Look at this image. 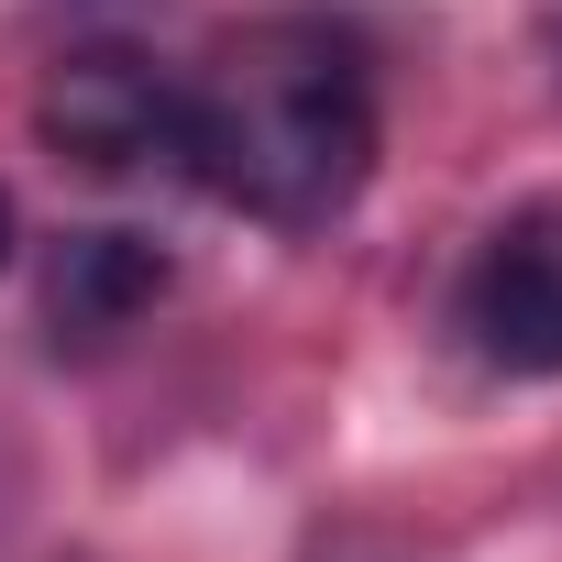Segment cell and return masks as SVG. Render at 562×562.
<instances>
[{"mask_svg":"<svg viewBox=\"0 0 562 562\" xmlns=\"http://www.w3.org/2000/svg\"><path fill=\"white\" fill-rule=\"evenodd\" d=\"M34 133H45L56 166H89V177L188 166V78L155 67L144 45H78V56L45 67Z\"/></svg>","mask_w":562,"mask_h":562,"instance_id":"obj_2","label":"cell"},{"mask_svg":"<svg viewBox=\"0 0 562 562\" xmlns=\"http://www.w3.org/2000/svg\"><path fill=\"white\" fill-rule=\"evenodd\" d=\"M12 243H23V210H12V188H0V265H12Z\"/></svg>","mask_w":562,"mask_h":562,"instance_id":"obj_5","label":"cell"},{"mask_svg":"<svg viewBox=\"0 0 562 562\" xmlns=\"http://www.w3.org/2000/svg\"><path fill=\"white\" fill-rule=\"evenodd\" d=\"M375 45L342 12H254L188 78V177L265 221V232H331L375 177Z\"/></svg>","mask_w":562,"mask_h":562,"instance_id":"obj_1","label":"cell"},{"mask_svg":"<svg viewBox=\"0 0 562 562\" xmlns=\"http://www.w3.org/2000/svg\"><path fill=\"white\" fill-rule=\"evenodd\" d=\"M452 321H463L474 364L562 375V199H529L474 243L463 288H452Z\"/></svg>","mask_w":562,"mask_h":562,"instance_id":"obj_3","label":"cell"},{"mask_svg":"<svg viewBox=\"0 0 562 562\" xmlns=\"http://www.w3.org/2000/svg\"><path fill=\"white\" fill-rule=\"evenodd\" d=\"M155 299H166V254L144 232H67L45 254V331H56V353L122 342Z\"/></svg>","mask_w":562,"mask_h":562,"instance_id":"obj_4","label":"cell"},{"mask_svg":"<svg viewBox=\"0 0 562 562\" xmlns=\"http://www.w3.org/2000/svg\"><path fill=\"white\" fill-rule=\"evenodd\" d=\"M551 56H562V34H551Z\"/></svg>","mask_w":562,"mask_h":562,"instance_id":"obj_6","label":"cell"}]
</instances>
